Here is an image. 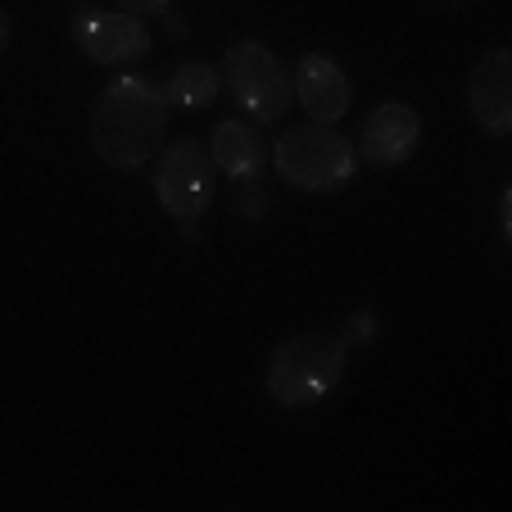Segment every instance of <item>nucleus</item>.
I'll return each instance as SVG.
<instances>
[{
    "label": "nucleus",
    "instance_id": "16",
    "mask_svg": "<svg viewBox=\"0 0 512 512\" xmlns=\"http://www.w3.org/2000/svg\"><path fill=\"white\" fill-rule=\"evenodd\" d=\"M164 28H168V32H177V37H182V32H186V19H182V14L173 10V14H164Z\"/></svg>",
    "mask_w": 512,
    "mask_h": 512
},
{
    "label": "nucleus",
    "instance_id": "11",
    "mask_svg": "<svg viewBox=\"0 0 512 512\" xmlns=\"http://www.w3.org/2000/svg\"><path fill=\"white\" fill-rule=\"evenodd\" d=\"M168 109H209L218 100V68L213 64H182L164 87Z\"/></svg>",
    "mask_w": 512,
    "mask_h": 512
},
{
    "label": "nucleus",
    "instance_id": "10",
    "mask_svg": "<svg viewBox=\"0 0 512 512\" xmlns=\"http://www.w3.org/2000/svg\"><path fill=\"white\" fill-rule=\"evenodd\" d=\"M213 168L232 182H259L263 159H268V145L259 141V127L245 123V118H223L213 127V145H209Z\"/></svg>",
    "mask_w": 512,
    "mask_h": 512
},
{
    "label": "nucleus",
    "instance_id": "1",
    "mask_svg": "<svg viewBox=\"0 0 512 512\" xmlns=\"http://www.w3.org/2000/svg\"><path fill=\"white\" fill-rule=\"evenodd\" d=\"M168 136V100L164 87H155L141 73H123L100 91L91 109V150L105 168L132 173L150 164L164 150Z\"/></svg>",
    "mask_w": 512,
    "mask_h": 512
},
{
    "label": "nucleus",
    "instance_id": "4",
    "mask_svg": "<svg viewBox=\"0 0 512 512\" xmlns=\"http://www.w3.org/2000/svg\"><path fill=\"white\" fill-rule=\"evenodd\" d=\"M213 182H218V168H213L209 150L200 141H173L168 150L155 155V195L164 204V213L182 227L186 241L200 236V218L213 204Z\"/></svg>",
    "mask_w": 512,
    "mask_h": 512
},
{
    "label": "nucleus",
    "instance_id": "13",
    "mask_svg": "<svg viewBox=\"0 0 512 512\" xmlns=\"http://www.w3.org/2000/svg\"><path fill=\"white\" fill-rule=\"evenodd\" d=\"M127 14H136V19H164V14H173L177 0H118Z\"/></svg>",
    "mask_w": 512,
    "mask_h": 512
},
{
    "label": "nucleus",
    "instance_id": "8",
    "mask_svg": "<svg viewBox=\"0 0 512 512\" xmlns=\"http://www.w3.org/2000/svg\"><path fill=\"white\" fill-rule=\"evenodd\" d=\"M472 118L481 123L485 136L503 141L512 132V50L490 46L472 68V87H467Z\"/></svg>",
    "mask_w": 512,
    "mask_h": 512
},
{
    "label": "nucleus",
    "instance_id": "5",
    "mask_svg": "<svg viewBox=\"0 0 512 512\" xmlns=\"http://www.w3.org/2000/svg\"><path fill=\"white\" fill-rule=\"evenodd\" d=\"M223 78H227V87H232L236 105L259 127L277 123L290 109V100H295V87H290L286 68H281V59L272 55L263 41H232L223 55Z\"/></svg>",
    "mask_w": 512,
    "mask_h": 512
},
{
    "label": "nucleus",
    "instance_id": "14",
    "mask_svg": "<svg viewBox=\"0 0 512 512\" xmlns=\"http://www.w3.org/2000/svg\"><path fill=\"white\" fill-rule=\"evenodd\" d=\"M372 336H377V313H354L345 327V345H363Z\"/></svg>",
    "mask_w": 512,
    "mask_h": 512
},
{
    "label": "nucleus",
    "instance_id": "9",
    "mask_svg": "<svg viewBox=\"0 0 512 512\" xmlns=\"http://www.w3.org/2000/svg\"><path fill=\"white\" fill-rule=\"evenodd\" d=\"M290 87H295V100H300V109L313 123H340V118L349 114V100H354L345 68L331 55H318V50H309V55L300 59Z\"/></svg>",
    "mask_w": 512,
    "mask_h": 512
},
{
    "label": "nucleus",
    "instance_id": "3",
    "mask_svg": "<svg viewBox=\"0 0 512 512\" xmlns=\"http://www.w3.org/2000/svg\"><path fill=\"white\" fill-rule=\"evenodd\" d=\"M272 168L286 186H300V191H340V186L354 182L358 173V150L349 145V136L336 132V123H300L290 127L286 136L272 150Z\"/></svg>",
    "mask_w": 512,
    "mask_h": 512
},
{
    "label": "nucleus",
    "instance_id": "17",
    "mask_svg": "<svg viewBox=\"0 0 512 512\" xmlns=\"http://www.w3.org/2000/svg\"><path fill=\"white\" fill-rule=\"evenodd\" d=\"M10 32H14V23H10V14L0 10V50L10 46Z\"/></svg>",
    "mask_w": 512,
    "mask_h": 512
},
{
    "label": "nucleus",
    "instance_id": "6",
    "mask_svg": "<svg viewBox=\"0 0 512 512\" xmlns=\"http://www.w3.org/2000/svg\"><path fill=\"white\" fill-rule=\"evenodd\" d=\"M68 23H73L78 50L91 64H136V59H145L150 46H155L145 19H136L127 10H100L91 0H78Z\"/></svg>",
    "mask_w": 512,
    "mask_h": 512
},
{
    "label": "nucleus",
    "instance_id": "15",
    "mask_svg": "<svg viewBox=\"0 0 512 512\" xmlns=\"http://www.w3.org/2000/svg\"><path fill=\"white\" fill-rule=\"evenodd\" d=\"M499 236L512 241V195L508 191H503V200H499Z\"/></svg>",
    "mask_w": 512,
    "mask_h": 512
},
{
    "label": "nucleus",
    "instance_id": "7",
    "mask_svg": "<svg viewBox=\"0 0 512 512\" xmlns=\"http://www.w3.org/2000/svg\"><path fill=\"white\" fill-rule=\"evenodd\" d=\"M358 155L368 159L372 168H399L417 155V145H422V118H417L413 105L404 100H386L368 114L363 123V136H358Z\"/></svg>",
    "mask_w": 512,
    "mask_h": 512
},
{
    "label": "nucleus",
    "instance_id": "2",
    "mask_svg": "<svg viewBox=\"0 0 512 512\" xmlns=\"http://www.w3.org/2000/svg\"><path fill=\"white\" fill-rule=\"evenodd\" d=\"M349 368L345 336L331 331H300L286 336L268 358V395L281 408H313L340 386Z\"/></svg>",
    "mask_w": 512,
    "mask_h": 512
},
{
    "label": "nucleus",
    "instance_id": "12",
    "mask_svg": "<svg viewBox=\"0 0 512 512\" xmlns=\"http://www.w3.org/2000/svg\"><path fill=\"white\" fill-rule=\"evenodd\" d=\"M236 213H241L245 223H263V213H268V195L259 191V182H236Z\"/></svg>",
    "mask_w": 512,
    "mask_h": 512
}]
</instances>
